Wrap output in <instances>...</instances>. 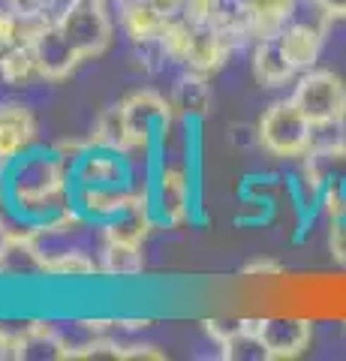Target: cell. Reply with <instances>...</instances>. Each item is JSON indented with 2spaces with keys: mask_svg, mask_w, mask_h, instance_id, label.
<instances>
[{
  "mask_svg": "<svg viewBox=\"0 0 346 361\" xmlns=\"http://www.w3.org/2000/svg\"><path fill=\"white\" fill-rule=\"evenodd\" d=\"M0 184L21 223H42L73 205L70 163L54 148H30L0 172Z\"/></svg>",
  "mask_w": 346,
  "mask_h": 361,
  "instance_id": "obj_1",
  "label": "cell"
},
{
  "mask_svg": "<svg viewBox=\"0 0 346 361\" xmlns=\"http://www.w3.org/2000/svg\"><path fill=\"white\" fill-rule=\"evenodd\" d=\"M314 135L316 127L292 103V97L271 103L256 123V145L277 160H301L314 148Z\"/></svg>",
  "mask_w": 346,
  "mask_h": 361,
  "instance_id": "obj_2",
  "label": "cell"
},
{
  "mask_svg": "<svg viewBox=\"0 0 346 361\" xmlns=\"http://www.w3.org/2000/svg\"><path fill=\"white\" fill-rule=\"evenodd\" d=\"M154 160V172L148 180V205L154 211L160 229H178L193 220V208L199 205V193H196V180H190V169L187 166H172V163H160Z\"/></svg>",
  "mask_w": 346,
  "mask_h": 361,
  "instance_id": "obj_3",
  "label": "cell"
},
{
  "mask_svg": "<svg viewBox=\"0 0 346 361\" xmlns=\"http://www.w3.org/2000/svg\"><path fill=\"white\" fill-rule=\"evenodd\" d=\"M54 25L61 27L82 61L106 54L111 37H115V18L109 13V0H70Z\"/></svg>",
  "mask_w": 346,
  "mask_h": 361,
  "instance_id": "obj_4",
  "label": "cell"
},
{
  "mask_svg": "<svg viewBox=\"0 0 346 361\" xmlns=\"http://www.w3.org/2000/svg\"><path fill=\"white\" fill-rule=\"evenodd\" d=\"M121 106H124L136 154L151 157L154 151H160L169 139L172 127L178 123L169 97L157 94V90H136L127 99H121Z\"/></svg>",
  "mask_w": 346,
  "mask_h": 361,
  "instance_id": "obj_5",
  "label": "cell"
},
{
  "mask_svg": "<svg viewBox=\"0 0 346 361\" xmlns=\"http://www.w3.org/2000/svg\"><path fill=\"white\" fill-rule=\"evenodd\" d=\"M292 103L304 111L314 127H331L340 123L346 111V85L331 70H307L295 78Z\"/></svg>",
  "mask_w": 346,
  "mask_h": 361,
  "instance_id": "obj_6",
  "label": "cell"
},
{
  "mask_svg": "<svg viewBox=\"0 0 346 361\" xmlns=\"http://www.w3.org/2000/svg\"><path fill=\"white\" fill-rule=\"evenodd\" d=\"M247 322L262 341L268 361L304 355L314 341V322L304 316H247Z\"/></svg>",
  "mask_w": 346,
  "mask_h": 361,
  "instance_id": "obj_7",
  "label": "cell"
},
{
  "mask_svg": "<svg viewBox=\"0 0 346 361\" xmlns=\"http://www.w3.org/2000/svg\"><path fill=\"white\" fill-rule=\"evenodd\" d=\"M144 196V190L136 184H118V187H79L73 184V205L79 208L91 223L106 226L124 211H130Z\"/></svg>",
  "mask_w": 346,
  "mask_h": 361,
  "instance_id": "obj_8",
  "label": "cell"
},
{
  "mask_svg": "<svg viewBox=\"0 0 346 361\" xmlns=\"http://www.w3.org/2000/svg\"><path fill=\"white\" fill-rule=\"evenodd\" d=\"M30 49H33V58H37L42 82H63V78H70L85 63L54 21H49V25L33 37Z\"/></svg>",
  "mask_w": 346,
  "mask_h": 361,
  "instance_id": "obj_9",
  "label": "cell"
},
{
  "mask_svg": "<svg viewBox=\"0 0 346 361\" xmlns=\"http://www.w3.org/2000/svg\"><path fill=\"white\" fill-rule=\"evenodd\" d=\"M73 184L79 187H118V184H132L130 175V157L115 154L106 148H87L79 160L70 166Z\"/></svg>",
  "mask_w": 346,
  "mask_h": 361,
  "instance_id": "obj_10",
  "label": "cell"
},
{
  "mask_svg": "<svg viewBox=\"0 0 346 361\" xmlns=\"http://www.w3.org/2000/svg\"><path fill=\"white\" fill-rule=\"evenodd\" d=\"M37 148V118L21 103H0V172L21 154Z\"/></svg>",
  "mask_w": 346,
  "mask_h": 361,
  "instance_id": "obj_11",
  "label": "cell"
},
{
  "mask_svg": "<svg viewBox=\"0 0 346 361\" xmlns=\"http://www.w3.org/2000/svg\"><path fill=\"white\" fill-rule=\"evenodd\" d=\"M326 30H328V25H322V21L289 18L280 27V33H277L280 49L289 58V63L298 70V75L316 66L319 54H322V42H326Z\"/></svg>",
  "mask_w": 346,
  "mask_h": 361,
  "instance_id": "obj_12",
  "label": "cell"
},
{
  "mask_svg": "<svg viewBox=\"0 0 346 361\" xmlns=\"http://www.w3.org/2000/svg\"><path fill=\"white\" fill-rule=\"evenodd\" d=\"M70 358V346L63 341L61 325L46 319H30L16 329V355L13 361H63Z\"/></svg>",
  "mask_w": 346,
  "mask_h": 361,
  "instance_id": "obj_13",
  "label": "cell"
},
{
  "mask_svg": "<svg viewBox=\"0 0 346 361\" xmlns=\"http://www.w3.org/2000/svg\"><path fill=\"white\" fill-rule=\"evenodd\" d=\"M42 277V265L33 247L30 226L21 223L18 229L0 235V280H37Z\"/></svg>",
  "mask_w": 346,
  "mask_h": 361,
  "instance_id": "obj_14",
  "label": "cell"
},
{
  "mask_svg": "<svg viewBox=\"0 0 346 361\" xmlns=\"http://www.w3.org/2000/svg\"><path fill=\"white\" fill-rule=\"evenodd\" d=\"M169 103L178 121H202L208 118L211 103H214V90L208 85L205 73L184 70L175 78V85L169 90Z\"/></svg>",
  "mask_w": 346,
  "mask_h": 361,
  "instance_id": "obj_15",
  "label": "cell"
},
{
  "mask_svg": "<svg viewBox=\"0 0 346 361\" xmlns=\"http://www.w3.org/2000/svg\"><path fill=\"white\" fill-rule=\"evenodd\" d=\"M97 262H99V277L132 280L144 271V244L109 238V235H103V229H99Z\"/></svg>",
  "mask_w": 346,
  "mask_h": 361,
  "instance_id": "obj_16",
  "label": "cell"
},
{
  "mask_svg": "<svg viewBox=\"0 0 346 361\" xmlns=\"http://www.w3.org/2000/svg\"><path fill=\"white\" fill-rule=\"evenodd\" d=\"M121 9V30L130 37V42L142 49V45H154V42H163V33H166V25L172 18H166L163 13H157L151 4L144 0H121L118 4Z\"/></svg>",
  "mask_w": 346,
  "mask_h": 361,
  "instance_id": "obj_17",
  "label": "cell"
},
{
  "mask_svg": "<svg viewBox=\"0 0 346 361\" xmlns=\"http://www.w3.org/2000/svg\"><path fill=\"white\" fill-rule=\"evenodd\" d=\"M250 66H253V78L259 87H283L292 78H298V70L289 63L277 37H265L253 42Z\"/></svg>",
  "mask_w": 346,
  "mask_h": 361,
  "instance_id": "obj_18",
  "label": "cell"
},
{
  "mask_svg": "<svg viewBox=\"0 0 346 361\" xmlns=\"http://www.w3.org/2000/svg\"><path fill=\"white\" fill-rule=\"evenodd\" d=\"M87 142H91L94 148H106V151H115V154H127V157L136 154V145H132V135L127 127L124 106L115 103V106H106L99 111L91 133H87Z\"/></svg>",
  "mask_w": 346,
  "mask_h": 361,
  "instance_id": "obj_19",
  "label": "cell"
},
{
  "mask_svg": "<svg viewBox=\"0 0 346 361\" xmlns=\"http://www.w3.org/2000/svg\"><path fill=\"white\" fill-rule=\"evenodd\" d=\"M298 0H247V16H244V30L247 39H265L277 37L280 27L292 18Z\"/></svg>",
  "mask_w": 346,
  "mask_h": 361,
  "instance_id": "obj_20",
  "label": "cell"
},
{
  "mask_svg": "<svg viewBox=\"0 0 346 361\" xmlns=\"http://www.w3.org/2000/svg\"><path fill=\"white\" fill-rule=\"evenodd\" d=\"M0 82H6L9 87H25L30 82H42L30 42L0 51Z\"/></svg>",
  "mask_w": 346,
  "mask_h": 361,
  "instance_id": "obj_21",
  "label": "cell"
},
{
  "mask_svg": "<svg viewBox=\"0 0 346 361\" xmlns=\"http://www.w3.org/2000/svg\"><path fill=\"white\" fill-rule=\"evenodd\" d=\"M328 250L346 268V220H331L328 223Z\"/></svg>",
  "mask_w": 346,
  "mask_h": 361,
  "instance_id": "obj_22",
  "label": "cell"
},
{
  "mask_svg": "<svg viewBox=\"0 0 346 361\" xmlns=\"http://www.w3.org/2000/svg\"><path fill=\"white\" fill-rule=\"evenodd\" d=\"M244 277H280L283 274V265L274 262V259H253L241 268Z\"/></svg>",
  "mask_w": 346,
  "mask_h": 361,
  "instance_id": "obj_23",
  "label": "cell"
},
{
  "mask_svg": "<svg viewBox=\"0 0 346 361\" xmlns=\"http://www.w3.org/2000/svg\"><path fill=\"white\" fill-rule=\"evenodd\" d=\"M16 355V331L0 325V361H13Z\"/></svg>",
  "mask_w": 346,
  "mask_h": 361,
  "instance_id": "obj_24",
  "label": "cell"
},
{
  "mask_svg": "<svg viewBox=\"0 0 346 361\" xmlns=\"http://www.w3.org/2000/svg\"><path fill=\"white\" fill-rule=\"evenodd\" d=\"M322 6V13H326L331 21L334 18H346V0H316Z\"/></svg>",
  "mask_w": 346,
  "mask_h": 361,
  "instance_id": "obj_25",
  "label": "cell"
},
{
  "mask_svg": "<svg viewBox=\"0 0 346 361\" xmlns=\"http://www.w3.org/2000/svg\"><path fill=\"white\" fill-rule=\"evenodd\" d=\"M340 133H343V142H346V111H343V118H340Z\"/></svg>",
  "mask_w": 346,
  "mask_h": 361,
  "instance_id": "obj_26",
  "label": "cell"
},
{
  "mask_svg": "<svg viewBox=\"0 0 346 361\" xmlns=\"http://www.w3.org/2000/svg\"><path fill=\"white\" fill-rule=\"evenodd\" d=\"M4 4H16V0H4Z\"/></svg>",
  "mask_w": 346,
  "mask_h": 361,
  "instance_id": "obj_27",
  "label": "cell"
}]
</instances>
